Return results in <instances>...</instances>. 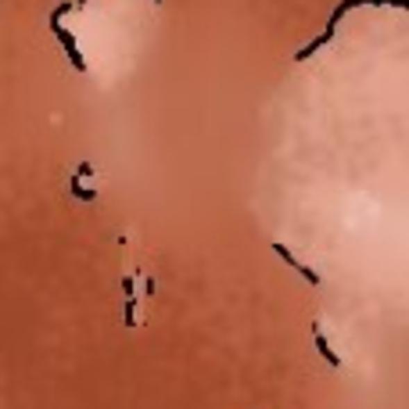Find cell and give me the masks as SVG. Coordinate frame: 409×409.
Listing matches in <instances>:
<instances>
[{
  "label": "cell",
  "mask_w": 409,
  "mask_h": 409,
  "mask_svg": "<svg viewBox=\"0 0 409 409\" xmlns=\"http://www.w3.org/2000/svg\"><path fill=\"white\" fill-rule=\"evenodd\" d=\"M137 280H140V273H133V276H126L122 280V291H126V327H137Z\"/></svg>",
  "instance_id": "4"
},
{
  "label": "cell",
  "mask_w": 409,
  "mask_h": 409,
  "mask_svg": "<svg viewBox=\"0 0 409 409\" xmlns=\"http://www.w3.org/2000/svg\"><path fill=\"white\" fill-rule=\"evenodd\" d=\"M312 341H316V352L327 359V366H341V356L331 349V341H327V334H323L319 323H312Z\"/></svg>",
  "instance_id": "5"
},
{
  "label": "cell",
  "mask_w": 409,
  "mask_h": 409,
  "mask_svg": "<svg viewBox=\"0 0 409 409\" xmlns=\"http://www.w3.org/2000/svg\"><path fill=\"white\" fill-rule=\"evenodd\" d=\"M83 4H86V0H76V8H83Z\"/></svg>",
  "instance_id": "8"
},
{
  "label": "cell",
  "mask_w": 409,
  "mask_h": 409,
  "mask_svg": "<svg viewBox=\"0 0 409 409\" xmlns=\"http://www.w3.org/2000/svg\"><path fill=\"white\" fill-rule=\"evenodd\" d=\"M155 4H162V0H155Z\"/></svg>",
  "instance_id": "9"
},
{
  "label": "cell",
  "mask_w": 409,
  "mask_h": 409,
  "mask_svg": "<svg viewBox=\"0 0 409 409\" xmlns=\"http://www.w3.org/2000/svg\"><path fill=\"white\" fill-rule=\"evenodd\" d=\"M51 33L61 40V47H65V58H69L72 61V69L76 72H86V58L79 54V47H76V36L69 33V29H65V26H54V22H51Z\"/></svg>",
  "instance_id": "3"
},
{
  "label": "cell",
  "mask_w": 409,
  "mask_h": 409,
  "mask_svg": "<svg viewBox=\"0 0 409 409\" xmlns=\"http://www.w3.org/2000/svg\"><path fill=\"white\" fill-rule=\"evenodd\" d=\"M72 198H79V201H94L97 198V190H90V187H83V172L76 169V176H72Z\"/></svg>",
  "instance_id": "7"
},
{
  "label": "cell",
  "mask_w": 409,
  "mask_h": 409,
  "mask_svg": "<svg viewBox=\"0 0 409 409\" xmlns=\"http://www.w3.org/2000/svg\"><path fill=\"white\" fill-rule=\"evenodd\" d=\"M366 4H384V8H402V11H409V0H341L344 11H356V8H366Z\"/></svg>",
  "instance_id": "6"
},
{
  "label": "cell",
  "mask_w": 409,
  "mask_h": 409,
  "mask_svg": "<svg viewBox=\"0 0 409 409\" xmlns=\"http://www.w3.org/2000/svg\"><path fill=\"white\" fill-rule=\"evenodd\" d=\"M273 251H276V258H280V262H287L294 273H301V280H306L309 287H319V284H323V276H319L316 269H309L306 262H298V258L287 251V244H280V241H276V244H273Z\"/></svg>",
  "instance_id": "2"
},
{
  "label": "cell",
  "mask_w": 409,
  "mask_h": 409,
  "mask_svg": "<svg viewBox=\"0 0 409 409\" xmlns=\"http://www.w3.org/2000/svg\"><path fill=\"white\" fill-rule=\"evenodd\" d=\"M341 18H344V8L337 4V8L331 11V18H327V29H323V36H316L312 43H306V47H301V51H298L294 58H298V61H306V58H312L316 51H323V47H327V43H331V40L337 36V22H341Z\"/></svg>",
  "instance_id": "1"
}]
</instances>
